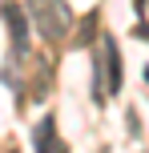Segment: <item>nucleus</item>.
<instances>
[{
	"label": "nucleus",
	"instance_id": "nucleus-6",
	"mask_svg": "<svg viewBox=\"0 0 149 153\" xmlns=\"http://www.w3.org/2000/svg\"><path fill=\"white\" fill-rule=\"evenodd\" d=\"M145 81H149V69H145Z\"/></svg>",
	"mask_w": 149,
	"mask_h": 153
},
{
	"label": "nucleus",
	"instance_id": "nucleus-4",
	"mask_svg": "<svg viewBox=\"0 0 149 153\" xmlns=\"http://www.w3.org/2000/svg\"><path fill=\"white\" fill-rule=\"evenodd\" d=\"M32 145H36V153H69L61 145V137H56V121H53V117H40V121H36Z\"/></svg>",
	"mask_w": 149,
	"mask_h": 153
},
{
	"label": "nucleus",
	"instance_id": "nucleus-3",
	"mask_svg": "<svg viewBox=\"0 0 149 153\" xmlns=\"http://www.w3.org/2000/svg\"><path fill=\"white\" fill-rule=\"evenodd\" d=\"M97 45H101V61H105V89H109V93H121V85H125V73H121L117 40H113V36H101Z\"/></svg>",
	"mask_w": 149,
	"mask_h": 153
},
{
	"label": "nucleus",
	"instance_id": "nucleus-7",
	"mask_svg": "<svg viewBox=\"0 0 149 153\" xmlns=\"http://www.w3.org/2000/svg\"><path fill=\"white\" fill-rule=\"evenodd\" d=\"M8 153H16V149H8Z\"/></svg>",
	"mask_w": 149,
	"mask_h": 153
},
{
	"label": "nucleus",
	"instance_id": "nucleus-1",
	"mask_svg": "<svg viewBox=\"0 0 149 153\" xmlns=\"http://www.w3.org/2000/svg\"><path fill=\"white\" fill-rule=\"evenodd\" d=\"M28 16L40 28V36L53 40V45H61V40L73 32V12H69L64 0H28Z\"/></svg>",
	"mask_w": 149,
	"mask_h": 153
},
{
	"label": "nucleus",
	"instance_id": "nucleus-5",
	"mask_svg": "<svg viewBox=\"0 0 149 153\" xmlns=\"http://www.w3.org/2000/svg\"><path fill=\"white\" fill-rule=\"evenodd\" d=\"M93 24H97V12H89V20L81 24V32H77V48H89V45H93Z\"/></svg>",
	"mask_w": 149,
	"mask_h": 153
},
{
	"label": "nucleus",
	"instance_id": "nucleus-2",
	"mask_svg": "<svg viewBox=\"0 0 149 153\" xmlns=\"http://www.w3.org/2000/svg\"><path fill=\"white\" fill-rule=\"evenodd\" d=\"M0 16H4V24H8V36H12V53L28 56V20H24V8L20 4H4Z\"/></svg>",
	"mask_w": 149,
	"mask_h": 153
}]
</instances>
